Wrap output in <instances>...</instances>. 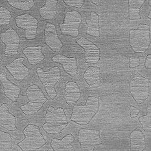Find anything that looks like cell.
Here are the masks:
<instances>
[{
  "label": "cell",
  "mask_w": 151,
  "mask_h": 151,
  "mask_svg": "<svg viewBox=\"0 0 151 151\" xmlns=\"http://www.w3.org/2000/svg\"><path fill=\"white\" fill-rule=\"evenodd\" d=\"M99 109V99L97 97H88L85 105H75L72 109L71 120L81 125L90 123Z\"/></svg>",
  "instance_id": "cell-1"
},
{
  "label": "cell",
  "mask_w": 151,
  "mask_h": 151,
  "mask_svg": "<svg viewBox=\"0 0 151 151\" xmlns=\"http://www.w3.org/2000/svg\"><path fill=\"white\" fill-rule=\"evenodd\" d=\"M68 121L62 108L55 109L49 106L45 116V123L43 129L47 134H57L60 133L68 126Z\"/></svg>",
  "instance_id": "cell-2"
},
{
  "label": "cell",
  "mask_w": 151,
  "mask_h": 151,
  "mask_svg": "<svg viewBox=\"0 0 151 151\" xmlns=\"http://www.w3.org/2000/svg\"><path fill=\"white\" fill-rule=\"evenodd\" d=\"M23 134L24 139L18 143V146L24 151L35 150L43 147L46 143L38 126L34 124H29L26 127Z\"/></svg>",
  "instance_id": "cell-3"
},
{
  "label": "cell",
  "mask_w": 151,
  "mask_h": 151,
  "mask_svg": "<svg viewBox=\"0 0 151 151\" xmlns=\"http://www.w3.org/2000/svg\"><path fill=\"white\" fill-rule=\"evenodd\" d=\"M28 103L20 106V109L26 116H32L40 110L47 101L44 93L37 84L29 86L26 90Z\"/></svg>",
  "instance_id": "cell-4"
},
{
  "label": "cell",
  "mask_w": 151,
  "mask_h": 151,
  "mask_svg": "<svg viewBox=\"0 0 151 151\" xmlns=\"http://www.w3.org/2000/svg\"><path fill=\"white\" fill-rule=\"evenodd\" d=\"M129 42L135 52H145L150 45L149 26L146 24H139L137 29L130 30Z\"/></svg>",
  "instance_id": "cell-5"
},
{
  "label": "cell",
  "mask_w": 151,
  "mask_h": 151,
  "mask_svg": "<svg viewBox=\"0 0 151 151\" xmlns=\"http://www.w3.org/2000/svg\"><path fill=\"white\" fill-rule=\"evenodd\" d=\"M37 73L39 79L43 84L45 91L51 99H54L57 96V92L55 86L61 78L60 70L57 66L52 68L49 71H44L42 68H38Z\"/></svg>",
  "instance_id": "cell-6"
},
{
  "label": "cell",
  "mask_w": 151,
  "mask_h": 151,
  "mask_svg": "<svg viewBox=\"0 0 151 151\" xmlns=\"http://www.w3.org/2000/svg\"><path fill=\"white\" fill-rule=\"evenodd\" d=\"M130 91L137 103H142L149 96V80L140 74L135 75L130 83Z\"/></svg>",
  "instance_id": "cell-7"
},
{
  "label": "cell",
  "mask_w": 151,
  "mask_h": 151,
  "mask_svg": "<svg viewBox=\"0 0 151 151\" xmlns=\"http://www.w3.org/2000/svg\"><path fill=\"white\" fill-rule=\"evenodd\" d=\"M81 21V15L79 12L75 11L68 12L64 17V23L59 25L62 33L73 38L78 37Z\"/></svg>",
  "instance_id": "cell-8"
},
{
  "label": "cell",
  "mask_w": 151,
  "mask_h": 151,
  "mask_svg": "<svg viewBox=\"0 0 151 151\" xmlns=\"http://www.w3.org/2000/svg\"><path fill=\"white\" fill-rule=\"evenodd\" d=\"M15 22L17 27L24 29L25 38L27 40H34L37 37L38 19L30 14H24L16 16Z\"/></svg>",
  "instance_id": "cell-9"
},
{
  "label": "cell",
  "mask_w": 151,
  "mask_h": 151,
  "mask_svg": "<svg viewBox=\"0 0 151 151\" xmlns=\"http://www.w3.org/2000/svg\"><path fill=\"white\" fill-rule=\"evenodd\" d=\"M78 140L81 148L88 150H93L95 147L103 143L98 130L81 129L78 133Z\"/></svg>",
  "instance_id": "cell-10"
},
{
  "label": "cell",
  "mask_w": 151,
  "mask_h": 151,
  "mask_svg": "<svg viewBox=\"0 0 151 151\" xmlns=\"http://www.w3.org/2000/svg\"><path fill=\"white\" fill-rule=\"evenodd\" d=\"M0 38L5 45V54L6 55H15L18 54L20 38L14 29L9 28L5 32L0 34Z\"/></svg>",
  "instance_id": "cell-11"
},
{
  "label": "cell",
  "mask_w": 151,
  "mask_h": 151,
  "mask_svg": "<svg viewBox=\"0 0 151 151\" xmlns=\"http://www.w3.org/2000/svg\"><path fill=\"white\" fill-rule=\"evenodd\" d=\"M78 45L83 47L85 52V62L88 64H96L100 60V50L96 44L84 37L77 41Z\"/></svg>",
  "instance_id": "cell-12"
},
{
  "label": "cell",
  "mask_w": 151,
  "mask_h": 151,
  "mask_svg": "<svg viewBox=\"0 0 151 151\" xmlns=\"http://www.w3.org/2000/svg\"><path fill=\"white\" fill-rule=\"evenodd\" d=\"M45 42L55 52L60 51L64 45L58 37L55 25L50 22L45 25Z\"/></svg>",
  "instance_id": "cell-13"
},
{
  "label": "cell",
  "mask_w": 151,
  "mask_h": 151,
  "mask_svg": "<svg viewBox=\"0 0 151 151\" xmlns=\"http://www.w3.org/2000/svg\"><path fill=\"white\" fill-rule=\"evenodd\" d=\"M24 60V58L19 57L5 66L12 77L19 82L22 81L29 73L28 68L23 64Z\"/></svg>",
  "instance_id": "cell-14"
},
{
  "label": "cell",
  "mask_w": 151,
  "mask_h": 151,
  "mask_svg": "<svg viewBox=\"0 0 151 151\" xmlns=\"http://www.w3.org/2000/svg\"><path fill=\"white\" fill-rule=\"evenodd\" d=\"M52 60L60 63L63 67L65 73L71 76H77L78 74V67L77 59L74 57L68 58L65 56L58 54L52 58Z\"/></svg>",
  "instance_id": "cell-15"
},
{
  "label": "cell",
  "mask_w": 151,
  "mask_h": 151,
  "mask_svg": "<svg viewBox=\"0 0 151 151\" xmlns=\"http://www.w3.org/2000/svg\"><path fill=\"white\" fill-rule=\"evenodd\" d=\"M0 127L8 130H16V118L9 112V104L6 103L0 106Z\"/></svg>",
  "instance_id": "cell-16"
},
{
  "label": "cell",
  "mask_w": 151,
  "mask_h": 151,
  "mask_svg": "<svg viewBox=\"0 0 151 151\" xmlns=\"http://www.w3.org/2000/svg\"><path fill=\"white\" fill-rule=\"evenodd\" d=\"M0 82L3 86V91L5 96L12 102L17 101L21 91L19 87L11 83L6 78V74L3 72L0 73Z\"/></svg>",
  "instance_id": "cell-17"
},
{
  "label": "cell",
  "mask_w": 151,
  "mask_h": 151,
  "mask_svg": "<svg viewBox=\"0 0 151 151\" xmlns=\"http://www.w3.org/2000/svg\"><path fill=\"white\" fill-rule=\"evenodd\" d=\"M84 78L90 88H96L101 85V71L96 66L88 67L84 73Z\"/></svg>",
  "instance_id": "cell-18"
},
{
  "label": "cell",
  "mask_w": 151,
  "mask_h": 151,
  "mask_svg": "<svg viewBox=\"0 0 151 151\" xmlns=\"http://www.w3.org/2000/svg\"><path fill=\"white\" fill-rule=\"evenodd\" d=\"M75 138L71 134H67L62 139L57 138L52 139L51 142V146L55 151H66L74 150L73 146Z\"/></svg>",
  "instance_id": "cell-19"
},
{
  "label": "cell",
  "mask_w": 151,
  "mask_h": 151,
  "mask_svg": "<svg viewBox=\"0 0 151 151\" xmlns=\"http://www.w3.org/2000/svg\"><path fill=\"white\" fill-rule=\"evenodd\" d=\"M64 97L68 104H75L80 99V88L75 82L70 81L65 85Z\"/></svg>",
  "instance_id": "cell-20"
},
{
  "label": "cell",
  "mask_w": 151,
  "mask_h": 151,
  "mask_svg": "<svg viewBox=\"0 0 151 151\" xmlns=\"http://www.w3.org/2000/svg\"><path fill=\"white\" fill-rule=\"evenodd\" d=\"M130 150L143 151L146 147L145 137L142 131L136 129L130 134Z\"/></svg>",
  "instance_id": "cell-21"
},
{
  "label": "cell",
  "mask_w": 151,
  "mask_h": 151,
  "mask_svg": "<svg viewBox=\"0 0 151 151\" xmlns=\"http://www.w3.org/2000/svg\"><path fill=\"white\" fill-rule=\"evenodd\" d=\"M42 46L27 47L23 50V52L27 58L31 65H36L40 63L45 58L44 55L42 52Z\"/></svg>",
  "instance_id": "cell-22"
},
{
  "label": "cell",
  "mask_w": 151,
  "mask_h": 151,
  "mask_svg": "<svg viewBox=\"0 0 151 151\" xmlns=\"http://www.w3.org/2000/svg\"><path fill=\"white\" fill-rule=\"evenodd\" d=\"M57 3L58 0H45V5L39 10L41 17L47 20L53 19L57 14Z\"/></svg>",
  "instance_id": "cell-23"
},
{
  "label": "cell",
  "mask_w": 151,
  "mask_h": 151,
  "mask_svg": "<svg viewBox=\"0 0 151 151\" xmlns=\"http://www.w3.org/2000/svg\"><path fill=\"white\" fill-rule=\"evenodd\" d=\"M88 28L86 33L95 37H100L99 16L93 11L90 13L89 18L86 19Z\"/></svg>",
  "instance_id": "cell-24"
},
{
  "label": "cell",
  "mask_w": 151,
  "mask_h": 151,
  "mask_svg": "<svg viewBox=\"0 0 151 151\" xmlns=\"http://www.w3.org/2000/svg\"><path fill=\"white\" fill-rule=\"evenodd\" d=\"M145 0H129V18L130 20L141 18L140 10Z\"/></svg>",
  "instance_id": "cell-25"
},
{
  "label": "cell",
  "mask_w": 151,
  "mask_h": 151,
  "mask_svg": "<svg viewBox=\"0 0 151 151\" xmlns=\"http://www.w3.org/2000/svg\"><path fill=\"white\" fill-rule=\"evenodd\" d=\"M9 5L16 9L29 11L35 5L34 0H7Z\"/></svg>",
  "instance_id": "cell-26"
},
{
  "label": "cell",
  "mask_w": 151,
  "mask_h": 151,
  "mask_svg": "<svg viewBox=\"0 0 151 151\" xmlns=\"http://www.w3.org/2000/svg\"><path fill=\"white\" fill-rule=\"evenodd\" d=\"M12 150V137L7 132H0V151Z\"/></svg>",
  "instance_id": "cell-27"
},
{
  "label": "cell",
  "mask_w": 151,
  "mask_h": 151,
  "mask_svg": "<svg viewBox=\"0 0 151 151\" xmlns=\"http://www.w3.org/2000/svg\"><path fill=\"white\" fill-rule=\"evenodd\" d=\"M147 114L144 116L139 117V121L142 124L143 130L146 132H151V106L150 104H148L147 106Z\"/></svg>",
  "instance_id": "cell-28"
},
{
  "label": "cell",
  "mask_w": 151,
  "mask_h": 151,
  "mask_svg": "<svg viewBox=\"0 0 151 151\" xmlns=\"http://www.w3.org/2000/svg\"><path fill=\"white\" fill-rule=\"evenodd\" d=\"M11 19V14L9 10L4 6H0V27L9 25Z\"/></svg>",
  "instance_id": "cell-29"
},
{
  "label": "cell",
  "mask_w": 151,
  "mask_h": 151,
  "mask_svg": "<svg viewBox=\"0 0 151 151\" xmlns=\"http://www.w3.org/2000/svg\"><path fill=\"white\" fill-rule=\"evenodd\" d=\"M64 2L68 6H75L76 8H81L84 5V0H63Z\"/></svg>",
  "instance_id": "cell-30"
},
{
  "label": "cell",
  "mask_w": 151,
  "mask_h": 151,
  "mask_svg": "<svg viewBox=\"0 0 151 151\" xmlns=\"http://www.w3.org/2000/svg\"><path fill=\"white\" fill-rule=\"evenodd\" d=\"M129 60H130V68L132 69L139 66L140 64V60L137 57H130Z\"/></svg>",
  "instance_id": "cell-31"
},
{
  "label": "cell",
  "mask_w": 151,
  "mask_h": 151,
  "mask_svg": "<svg viewBox=\"0 0 151 151\" xmlns=\"http://www.w3.org/2000/svg\"><path fill=\"white\" fill-rule=\"evenodd\" d=\"M130 111L131 118L136 117L139 113V110L133 106H130Z\"/></svg>",
  "instance_id": "cell-32"
},
{
  "label": "cell",
  "mask_w": 151,
  "mask_h": 151,
  "mask_svg": "<svg viewBox=\"0 0 151 151\" xmlns=\"http://www.w3.org/2000/svg\"><path fill=\"white\" fill-rule=\"evenodd\" d=\"M145 68L147 69H150L151 68V55H147L145 60Z\"/></svg>",
  "instance_id": "cell-33"
},
{
  "label": "cell",
  "mask_w": 151,
  "mask_h": 151,
  "mask_svg": "<svg viewBox=\"0 0 151 151\" xmlns=\"http://www.w3.org/2000/svg\"><path fill=\"white\" fill-rule=\"evenodd\" d=\"M91 1H92L93 4H95L97 6H98L99 4V0H91Z\"/></svg>",
  "instance_id": "cell-34"
},
{
  "label": "cell",
  "mask_w": 151,
  "mask_h": 151,
  "mask_svg": "<svg viewBox=\"0 0 151 151\" xmlns=\"http://www.w3.org/2000/svg\"><path fill=\"white\" fill-rule=\"evenodd\" d=\"M148 18H149V19H150V18H151V13H150V12L149 13V16H148Z\"/></svg>",
  "instance_id": "cell-35"
}]
</instances>
